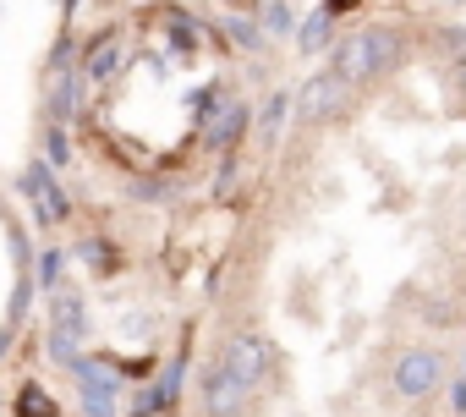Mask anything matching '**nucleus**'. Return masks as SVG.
Here are the masks:
<instances>
[{"label":"nucleus","instance_id":"obj_1","mask_svg":"<svg viewBox=\"0 0 466 417\" xmlns=\"http://www.w3.org/2000/svg\"><path fill=\"white\" fill-rule=\"evenodd\" d=\"M406 34L395 23H373V28H357L346 39L329 45V72L346 83V88H362V83H384L400 61H406Z\"/></svg>","mask_w":466,"mask_h":417},{"label":"nucleus","instance_id":"obj_2","mask_svg":"<svg viewBox=\"0 0 466 417\" xmlns=\"http://www.w3.org/2000/svg\"><path fill=\"white\" fill-rule=\"evenodd\" d=\"M390 390H395L400 401H428V395H439V390H444V351H433V346H406V351H395V362H390Z\"/></svg>","mask_w":466,"mask_h":417},{"label":"nucleus","instance_id":"obj_3","mask_svg":"<svg viewBox=\"0 0 466 417\" xmlns=\"http://www.w3.org/2000/svg\"><path fill=\"white\" fill-rule=\"evenodd\" d=\"M346 105H351V88L324 66V72H313L297 94H291V116L302 121V127H329V121H340L346 116Z\"/></svg>","mask_w":466,"mask_h":417},{"label":"nucleus","instance_id":"obj_4","mask_svg":"<svg viewBox=\"0 0 466 417\" xmlns=\"http://www.w3.org/2000/svg\"><path fill=\"white\" fill-rule=\"evenodd\" d=\"M66 368H72V379H77L83 412H88V417H116V406H121V379H116V368H110L105 357H83V351H77Z\"/></svg>","mask_w":466,"mask_h":417},{"label":"nucleus","instance_id":"obj_5","mask_svg":"<svg viewBox=\"0 0 466 417\" xmlns=\"http://www.w3.org/2000/svg\"><path fill=\"white\" fill-rule=\"evenodd\" d=\"M219 362H225L230 373H237L248 390H264V379L275 373V346H269L258 330H242V335H230V341H225Z\"/></svg>","mask_w":466,"mask_h":417},{"label":"nucleus","instance_id":"obj_6","mask_svg":"<svg viewBox=\"0 0 466 417\" xmlns=\"http://www.w3.org/2000/svg\"><path fill=\"white\" fill-rule=\"evenodd\" d=\"M23 198L34 203V215H39V226H61V220L72 215V198L61 192V181H56V170H50L45 159L23 165Z\"/></svg>","mask_w":466,"mask_h":417},{"label":"nucleus","instance_id":"obj_7","mask_svg":"<svg viewBox=\"0 0 466 417\" xmlns=\"http://www.w3.org/2000/svg\"><path fill=\"white\" fill-rule=\"evenodd\" d=\"M253 132V105L248 99H225L219 110L203 116V148L208 154H230V148H242V137Z\"/></svg>","mask_w":466,"mask_h":417},{"label":"nucleus","instance_id":"obj_8","mask_svg":"<svg viewBox=\"0 0 466 417\" xmlns=\"http://www.w3.org/2000/svg\"><path fill=\"white\" fill-rule=\"evenodd\" d=\"M253 390L230 373L219 357L214 362H203V373H198V401H203V417H219V412H242V401H248Z\"/></svg>","mask_w":466,"mask_h":417},{"label":"nucleus","instance_id":"obj_9","mask_svg":"<svg viewBox=\"0 0 466 417\" xmlns=\"http://www.w3.org/2000/svg\"><path fill=\"white\" fill-rule=\"evenodd\" d=\"M121 56H127L121 28H99V39H94L88 56H83V77H88V83H110V77L121 72Z\"/></svg>","mask_w":466,"mask_h":417},{"label":"nucleus","instance_id":"obj_10","mask_svg":"<svg viewBox=\"0 0 466 417\" xmlns=\"http://www.w3.org/2000/svg\"><path fill=\"white\" fill-rule=\"evenodd\" d=\"M50 330H61V335H72V341L88 335V302H83L72 286H56V291H50Z\"/></svg>","mask_w":466,"mask_h":417},{"label":"nucleus","instance_id":"obj_11","mask_svg":"<svg viewBox=\"0 0 466 417\" xmlns=\"http://www.w3.org/2000/svg\"><path fill=\"white\" fill-rule=\"evenodd\" d=\"M335 23H340V17H329L324 6L308 12V17L297 23V34H291V39H297V56H324V50L335 45Z\"/></svg>","mask_w":466,"mask_h":417},{"label":"nucleus","instance_id":"obj_12","mask_svg":"<svg viewBox=\"0 0 466 417\" xmlns=\"http://www.w3.org/2000/svg\"><path fill=\"white\" fill-rule=\"evenodd\" d=\"M286 121H291V94H286V88H275V94L264 99V110H253V127H258V137H264V143H275V137L286 132Z\"/></svg>","mask_w":466,"mask_h":417},{"label":"nucleus","instance_id":"obj_13","mask_svg":"<svg viewBox=\"0 0 466 417\" xmlns=\"http://www.w3.org/2000/svg\"><path fill=\"white\" fill-rule=\"evenodd\" d=\"M77 83L83 77H72V72H56L50 77V127H66L77 116Z\"/></svg>","mask_w":466,"mask_h":417},{"label":"nucleus","instance_id":"obj_14","mask_svg":"<svg viewBox=\"0 0 466 417\" xmlns=\"http://www.w3.org/2000/svg\"><path fill=\"white\" fill-rule=\"evenodd\" d=\"M258 34L264 39H286V34H297V17H291V6L286 0H258Z\"/></svg>","mask_w":466,"mask_h":417},{"label":"nucleus","instance_id":"obj_15","mask_svg":"<svg viewBox=\"0 0 466 417\" xmlns=\"http://www.w3.org/2000/svg\"><path fill=\"white\" fill-rule=\"evenodd\" d=\"M77 259H83L94 275H116V270H121V253H116V242H105V237H83V242H77Z\"/></svg>","mask_w":466,"mask_h":417},{"label":"nucleus","instance_id":"obj_16","mask_svg":"<svg viewBox=\"0 0 466 417\" xmlns=\"http://www.w3.org/2000/svg\"><path fill=\"white\" fill-rule=\"evenodd\" d=\"M17 417H61V406L50 401V390H45V384H34V379H28V384L17 390Z\"/></svg>","mask_w":466,"mask_h":417},{"label":"nucleus","instance_id":"obj_17","mask_svg":"<svg viewBox=\"0 0 466 417\" xmlns=\"http://www.w3.org/2000/svg\"><path fill=\"white\" fill-rule=\"evenodd\" d=\"M181 384H187V351H176V357H170V368H165V373L154 379V390L165 395V412H170V406L181 401Z\"/></svg>","mask_w":466,"mask_h":417},{"label":"nucleus","instance_id":"obj_18","mask_svg":"<svg viewBox=\"0 0 466 417\" xmlns=\"http://www.w3.org/2000/svg\"><path fill=\"white\" fill-rule=\"evenodd\" d=\"M45 165H50V170L72 165V137H66V127H45Z\"/></svg>","mask_w":466,"mask_h":417},{"label":"nucleus","instance_id":"obj_19","mask_svg":"<svg viewBox=\"0 0 466 417\" xmlns=\"http://www.w3.org/2000/svg\"><path fill=\"white\" fill-rule=\"evenodd\" d=\"M433 50H439L450 66H466V28H439V34H433Z\"/></svg>","mask_w":466,"mask_h":417},{"label":"nucleus","instance_id":"obj_20","mask_svg":"<svg viewBox=\"0 0 466 417\" xmlns=\"http://www.w3.org/2000/svg\"><path fill=\"white\" fill-rule=\"evenodd\" d=\"M34 259H39V275H34V280H39L45 291H56V286H61V264H66V253H61V248H39Z\"/></svg>","mask_w":466,"mask_h":417},{"label":"nucleus","instance_id":"obj_21","mask_svg":"<svg viewBox=\"0 0 466 417\" xmlns=\"http://www.w3.org/2000/svg\"><path fill=\"white\" fill-rule=\"evenodd\" d=\"M225 34H230V45H242V50H264V34H258L253 17H225Z\"/></svg>","mask_w":466,"mask_h":417},{"label":"nucleus","instance_id":"obj_22","mask_svg":"<svg viewBox=\"0 0 466 417\" xmlns=\"http://www.w3.org/2000/svg\"><path fill=\"white\" fill-rule=\"evenodd\" d=\"M50 357H56V362H72V357H77V341L61 335V330H50Z\"/></svg>","mask_w":466,"mask_h":417},{"label":"nucleus","instance_id":"obj_23","mask_svg":"<svg viewBox=\"0 0 466 417\" xmlns=\"http://www.w3.org/2000/svg\"><path fill=\"white\" fill-rule=\"evenodd\" d=\"M444 395H450V412L466 417V373H461V379H444Z\"/></svg>","mask_w":466,"mask_h":417},{"label":"nucleus","instance_id":"obj_24","mask_svg":"<svg viewBox=\"0 0 466 417\" xmlns=\"http://www.w3.org/2000/svg\"><path fill=\"white\" fill-rule=\"evenodd\" d=\"M357 6H362V0H324L329 17H346V12H357Z\"/></svg>","mask_w":466,"mask_h":417},{"label":"nucleus","instance_id":"obj_25","mask_svg":"<svg viewBox=\"0 0 466 417\" xmlns=\"http://www.w3.org/2000/svg\"><path fill=\"white\" fill-rule=\"evenodd\" d=\"M12 351V330H0V357H6Z\"/></svg>","mask_w":466,"mask_h":417},{"label":"nucleus","instance_id":"obj_26","mask_svg":"<svg viewBox=\"0 0 466 417\" xmlns=\"http://www.w3.org/2000/svg\"><path fill=\"white\" fill-rule=\"evenodd\" d=\"M455 88H461V94H466V66H455Z\"/></svg>","mask_w":466,"mask_h":417},{"label":"nucleus","instance_id":"obj_27","mask_svg":"<svg viewBox=\"0 0 466 417\" xmlns=\"http://www.w3.org/2000/svg\"><path fill=\"white\" fill-rule=\"evenodd\" d=\"M439 6H466V0H439Z\"/></svg>","mask_w":466,"mask_h":417},{"label":"nucleus","instance_id":"obj_28","mask_svg":"<svg viewBox=\"0 0 466 417\" xmlns=\"http://www.w3.org/2000/svg\"><path fill=\"white\" fill-rule=\"evenodd\" d=\"M219 417H248V412H219Z\"/></svg>","mask_w":466,"mask_h":417}]
</instances>
